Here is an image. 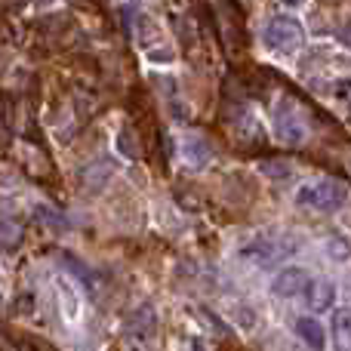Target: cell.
<instances>
[{"instance_id": "obj_1", "label": "cell", "mask_w": 351, "mask_h": 351, "mask_svg": "<svg viewBox=\"0 0 351 351\" xmlns=\"http://www.w3.org/2000/svg\"><path fill=\"white\" fill-rule=\"evenodd\" d=\"M346 200H348V188L339 179H315L305 182L296 191V204L317 213H336L339 206H346Z\"/></svg>"}, {"instance_id": "obj_2", "label": "cell", "mask_w": 351, "mask_h": 351, "mask_svg": "<svg viewBox=\"0 0 351 351\" xmlns=\"http://www.w3.org/2000/svg\"><path fill=\"white\" fill-rule=\"evenodd\" d=\"M274 133H278V142L290 148H299L305 139H308V127H305L302 114H299V105L293 99H280L278 111H274Z\"/></svg>"}, {"instance_id": "obj_3", "label": "cell", "mask_w": 351, "mask_h": 351, "mask_svg": "<svg viewBox=\"0 0 351 351\" xmlns=\"http://www.w3.org/2000/svg\"><path fill=\"white\" fill-rule=\"evenodd\" d=\"M302 40H305V31L293 16H274L265 25V43L274 53H293V49L302 47Z\"/></svg>"}, {"instance_id": "obj_4", "label": "cell", "mask_w": 351, "mask_h": 351, "mask_svg": "<svg viewBox=\"0 0 351 351\" xmlns=\"http://www.w3.org/2000/svg\"><path fill=\"white\" fill-rule=\"evenodd\" d=\"M293 250H296V243L278 241V237H253V241L241 250V256L247 262H253V265L268 268V265H274L278 259H287Z\"/></svg>"}, {"instance_id": "obj_5", "label": "cell", "mask_w": 351, "mask_h": 351, "mask_svg": "<svg viewBox=\"0 0 351 351\" xmlns=\"http://www.w3.org/2000/svg\"><path fill=\"white\" fill-rule=\"evenodd\" d=\"M305 287H311V278H308V271H305V268H299V265H287L284 271H278V274H274V280H271V293L278 299L299 296Z\"/></svg>"}, {"instance_id": "obj_6", "label": "cell", "mask_w": 351, "mask_h": 351, "mask_svg": "<svg viewBox=\"0 0 351 351\" xmlns=\"http://www.w3.org/2000/svg\"><path fill=\"white\" fill-rule=\"evenodd\" d=\"M179 152H182V164H185V170H191V173L206 170V164L213 160V148L204 136H185Z\"/></svg>"}, {"instance_id": "obj_7", "label": "cell", "mask_w": 351, "mask_h": 351, "mask_svg": "<svg viewBox=\"0 0 351 351\" xmlns=\"http://www.w3.org/2000/svg\"><path fill=\"white\" fill-rule=\"evenodd\" d=\"M114 176V160L111 158H99L93 164H86V170L80 173V185H84L86 194H99Z\"/></svg>"}, {"instance_id": "obj_8", "label": "cell", "mask_w": 351, "mask_h": 351, "mask_svg": "<svg viewBox=\"0 0 351 351\" xmlns=\"http://www.w3.org/2000/svg\"><path fill=\"white\" fill-rule=\"evenodd\" d=\"M22 241H25L22 219L12 216V213H0V250L12 256L22 250Z\"/></svg>"}, {"instance_id": "obj_9", "label": "cell", "mask_w": 351, "mask_h": 351, "mask_svg": "<svg viewBox=\"0 0 351 351\" xmlns=\"http://www.w3.org/2000/svg\"><path fill=\"white\" fill-rule=\"evenodd\" d=\"M333 351H351V308L333 311Z\"/></svg>"}, {"instance_id": "obj_10", "label": "cell", "mask_w": 351, "mask_h": 351, "mask_svg": "<svg viewBox=\"0 0 351 351\" xmlns=\"http://www.w3.org/2000/svg\"><path fill=\"white\" fill-rule=\"evenodd\" d=\"M336 302V284L333 280H315L308 290V308L311 311H330Z\"/></svg>"}, {"instance_id": "obj_11", "label": "cell", "mask_w": 351, "mask_h": 351, "mask_svg": "<svg viewBox=\"0 0 351 351\" xmlns=\"http://www.w3.org/2000/svg\"><path fill=\"white\" fill-rule=\"evenodd\" d=\"M296 336L305 342L308 348L324 351L327 348V336H324V327L315 321V317H299L296 321Z\"/></svg>"}, {"instance_id": "obj_12", "label": "cell", "mask_w": 351, "mask_h": 351, "mask_svg": "<svg viewBox=\"0 0 351 351\" xmlns=\"http://www.w3.org/2000/svg\"><path fill=\"white\" fill-rule=\"evenodd\" d=\"M154 321H158V317H154V308L145 302V305H139V308L127 317V330H130V333H136L139 339H148V336H152V330H154Z\"/></svg>"}, {"instance_id": "obj_13", "label": "cell", "mask_w": 351, "mask_h": 351, "mask_svg": "<svg viewBox=\"0 0 351 351\" xmlns=\"http://www.w3.org/2000/svg\"><path fill=\"white\" fill-rule=\"evenodd\" d=\"M62 259H65V265H68V268H71V271H74V274H77V278H80V280H84V284H86V287H90V290H93V293H99V290H102V278H99V274H96V271H93V268H90V265H84V262H80V259H74V256H71V253H62Z\"/></svg>"}, {"instance_id": "obj_14", "label": "cell", "mask_w": 351, "mask_h": 351, "mask_svg": "<svg viewBox=\"0 0 351 351\" xmlns=\"http://www.w3.org/2000/svg\"><path fill=\"white\" fill-rule=\"evenodd\" d=\"M327 256L333 262H346L351 256V241H346L342 234H330L327 237Z\"/></svg>"}, {"instance_id": "obj_15", "label": "cell", "mask_w": 351, "mask_h": 351, "mask_svg": "<svg viewBox=\"0 0 351 351\" xmlns=\"http://www.w3.org/2000/svg\"><path fill=\"white\" fill-rule=\"evenodd\" d=\"M262 173L271 176V179H287V176L293 173V167L280 164V160H268V164H262Z\"/></svg>"}, {"instance_id": "obj_16", "label": "cell", "mask_w": 351, "mask_h": 351, "mask_svg": "<svg viewBox=\"0 0 351 351\" xmlns=\"http://www.w3.org/2000/svg\"><path fill=\"white\" fill-rule=\"evenodd\" d=\"M130 139H133V136H130V130H123V133L117 136V148H121L127 158H139V145H133Z\"/></svg>"}, {"instance_id": "obj_17", "label": "cell", "mask_w": 351, "mask_h": 351, "mask_svg": "<svg viewBox=\"0 0 351 351\" xmlns=\"http://www.w3.org/2000/svg\"><path fill=\"white\" fill-rule=\"evenodd\" d=\"M250 311H253V308H250V305H237V308H234V315H237V321H241L243 327H247V330H253V327H256V315H250Z\"/></svg>"}, {"instance_id": "obj_18", "label": "cell", "mask_w": 351, "mask_h": 351, "mask_svg": "<svg viewBox=\"0 0 351 351\" xmlns=\"http://www.w3.org/2000/svg\"><path fill=\"white\" fill-rule=\"evenodd\" d=\"M339 40H342V43H346V47H351V22H348V25H346V28H342V31H339Z\"/></svg>"}, {"instance_id": "obj_19", "label": "cell", "mask_w": 351, "mask_h": 351, "mask_svg": "<svg viewBox=\"0 0 351 351\" xmlns=\"http://www.w3.org/2000/svg\"><path fill=\"white\" fill-rule=\"evenodd\" d=\"M191 351H206V348H204V342L200 339H191Z\"/></svg>"}, {"instance_id": "obj_20", "label": "cell", "mask_w": 351, "mask_h": 351, "mask_svg": "<svg viewBox=\"0 0 351 351\" xmlns=\"http://www.w3.org/2000/svg\"><path fill=\"white\" fill-rule=\"evenodd\" d=\"M280 3H284V6H302L305 0H280Z\"/></svg>"}, {"instance_id": "obj_21", "label": "cell", "mask_w": 351, "mask_h": 351, "mask_svg": "<svg viewBox=\"0 0 351 351\" xmlns=\"http://www.w3.org/2000/svg\"><path fill=\"white\" fill-rule=\"evenodd\" d=\"M31 3H37V6H49V3H56V0H31Z\"/></svg>"}, {"instance_id": "obj_22", "label": "cell", "mask_w": 351, "mask_h": 351, "mask_svg": "<svg viewBox=\"0 0 351 351\" xmlns=\"http://www.w3.org/2000/svg\"><path fill=\"white\" fill-rule=\"evenodd\" d=\"M0 308H3V293H0Z\"/></svg>"}]
</instances>
